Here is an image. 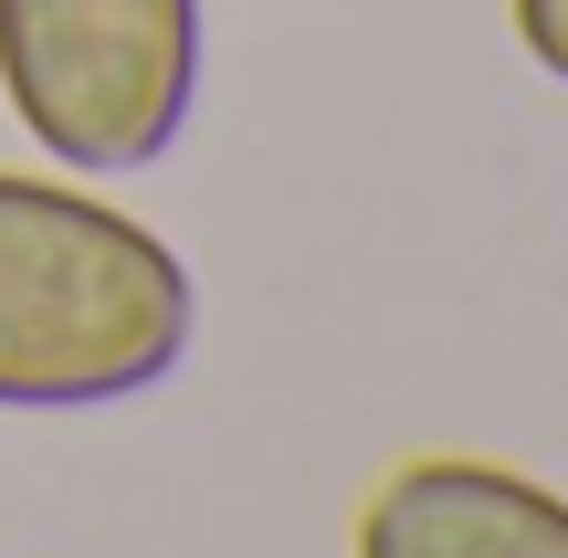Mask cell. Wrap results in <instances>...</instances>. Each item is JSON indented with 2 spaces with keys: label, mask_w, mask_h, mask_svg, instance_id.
I'll return each instance as SVG.
<instances>
[{
  "label": "cell",
  "mask_w": 568,
  "mask_h": 558,
  "mask_svg": "<svg viewBox=\"0 0 568 558\" xmlns=\"http://www.w3.org/2000/svg\"><path fill=\"white\" fill-rule=\"evenodd\" d=\"M201 285L84 180L0 169V412H116L180 379Z\"/></svg>",
  "instance_id": "cell-1"
},
{
  "label": "cell",
  "mask_w": 568,
  "mask_h": 558,
  "mask_svg": "<svg viewBox=\"0 0 568 558\" xmlns=\"http://www.w3.org/2000/svg\"><path fill=\"white\" fill-rule=\"evenodd\" d=\"M358 558H568V496L495 454H410L368 485Z\"/></svg>",
  "instance_id": "cell-3"
},
{
  "label": "cell",
  "mask_w": 568,
  "mask_h": 558,
  "mask_svg": "<svg viewBox=\"0 0 568 558\" xmlns=\"http://www.w3.org/2000/svg\"><path fill=\"white\" fill-rule=\"evenodd\" d=\"M0 95L74 180H138L190 138L201 0H0Z\"/></svg>",
  "instance_id": "cell-2"
},
{
  "label": "cell",
  "mask_w": 568,
  "mask_h": 558,
  "mask_svg": "<svg viewBox=\"0 0 568 558\" xmlns=\"http://www.w3.org/2000/svg\"><path fill=\"white\" fill-rule=\"evenodd\" d=\"M516 11V42H527V63L548 84H568V0H506Z\"/></svg>",
  "instance_id": "cell-4"
}]
</instances>
